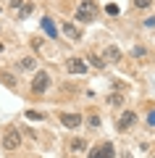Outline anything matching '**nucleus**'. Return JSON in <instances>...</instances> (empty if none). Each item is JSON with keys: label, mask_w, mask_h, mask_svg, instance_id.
I'll list each match as a JSON object with an SVG mask.
<instances>
[{"label": "nucleus", "mask_w": 155, "mask_h": 158, "mask_svg": "<svg viewBox=\"0 0 155 158\" xmlns=\"http://www.w3.org/2000/svg\"><path fill=\"white\" fill-rule=\"evenodd\" d=\"M97 19V3L95 0H79L76 3V21L79 24H92Z\"/></svg>", "instance_id": "f257e3e1"}, {"label": "nucleus", "mask_w": 155, "mask_h": 158, "mask_svg": "<svg viewBox=\"0 0 155 158\" xmlns=\"http://www.w3.org/2000/svg\"><path fill=\"white\" fill-rule=\"evenodd\" d=\"M16 148H21V132H18L16 127H8L6 135H3V150L13 153Z\"/></svg>", "instance_id": "f03ea898"}, {"label": "nucleus", "mask_w": 155, "mask_h": 158, "mask_svg": "<svg viewBox=\"0 0 155 158\" xmlns=\"http://www.w3.org/2000/svg\"><path fill=\"white\" fill-rule=\"evenodd\" d=\"M47 87H50V74L39 69V71L32 77V92L34 95H42V92H47Z\"/></svg>", "instance_id": "7ed1b4c3"}, {"label": "nucleus", "mask_w": 155, "mask_h": 158, "mask_svg": "<svg viewBox=\"0 0 155 158\" xmlns=\"http://www.w3.org/2000/svg\"><path fill=\"white\" fill-rule=\"evenodd\" d=\"M137 121H139L137 111H124L121 116H118V121H116V129H118V132H129V129L137 127Z\"/></svg>", "instance_id": "20e7f679"}, {"label": "nucleus", "mask_w": 155, "mask_h": 158, "mask_svg": "<svg viewBox=\"0 0 155 158\" xmlns=\"http://www.w3.org/2000/svg\"><path fill=\"white\" fill-rule=\"evenodd\" d=\"M89 158H116V148H113V142H97L89 150Z\"/></svg>", "instance_id": "39448f33"}, {"label": "nucleus", "mask_w": 155, "mask_h": 158, "mask_svg": "<svg viewBox=\"0 0 155 158\" xmlns=\"http://www.w3.org/2000/svg\"><path fill=\"white\" fill-rule=\"evenodd\" d=\"M58 121H61L66 129H79V127L84 124L82 113H58Z\"/></svg>", "instance_id": "423d86ee"}, {"label": "nucleus", "mask_w": 155, "mask_h": 158, "mask_svg": "<svg viewBox=\"0 0 155 158\" xmlns=\"http://www.w3.org/2000/svg\"><path fill=\"white\" fill-rule=\"evenodd\" d=\"M66 71H68V74H84V71H87V63H84V58H79V56L66 58Z\"/></svg>", "instance_id": "0eeeda50"}, {"label": "nucleus", "mask_w": 155, "mask_h": 158, "mask_svg": "<svg viewBox=\"0 0 155 158\" xmlns=\"http://www.w3.org/2000/svg\"><path fill=\"white\" fill-rule=\"evenodd\" d=\"M61 32H63V37L71 40V42H79V40H82V32H79L71 21H61Z\"/></svg>", "instance_id": "6e6552de"}, {"label": "nucleus", "mask_w": 155, "mask_h": 158, "mask_svg": "<svg viewBox=\"0 0 155 158\" xmlns=\"http://www.w3.org/2000/svg\"><path fill=\"white\" fill-rule=\"evenodd\" d=\"M103 61L105 63H118L121 61V48L118 45H108L105 50H103Z\"/></svg>", "instance_id": "1a4fd4ad"}, {"label": "nucleus", "mask_w": 155, "mask_h": 158, "mask_svg": "<svg viewBox=\"0 0 155 158\" xmlns=\"http://www.w3.org/2000/svg\"><path fill=\"white\" fill-rule=\"evenodd\" d=\"M87 140H84V137H76V140H71V142H68V150H71V153H84V150H87Z\"/></svg>", "instance_id": "9d476101"}, {"label": "nucleus", "mask_w": 155, "mask_h": 158, "mask_svg": "<svg viewBox=\"0 0 155 158\" xmlns=\"http://www.w3.org/2000/svg\"><path fill=\"white\" fill-rule=\"evenodd\" d=\"M42 29L47 32V37L58 40V29H55V24H53V19H50V16H45V19H42Z\"/></svg>", "instance_id": "9b49d317"}, {"label": "nucleus", "mask_w": 155, "mask_h": 158, "mask_svg": "<svg viewBox=\"0 0 155 158\" xmlns=\"http://www.w3.org/2000/svg\"><path fill=\"white\" fill-rule=\"evenodd\" d=\"M34 66H37V61H34L32 56H24L21 61H18V69H21V71H32Z\"/></svg>", "instance_id": "f8f14e48"}, {"label": "nucleus", "mask_w": 155, "mask_h": 158, "mask_svg": "<svg viewBox=\"0 0 155 158\" xmlns=\"http://www.w3.org/2000/svg\"><path fill=\"white\" fill-rule=\"evenodd\" d=\"M89 63H92V66H97V69H103V66H105V61H103V58H100V56H95V53H89Z\"/></svg>", "instance_id": "ddd939ff"}, {"label": "nucleus", "mask_w": 155, "mask_h": 158, "mask_svg": "<svg viewBox=\"0 0 155 158\" xmlns=\"http://www.w3.org/2000/svg\"><path fill=\"white\" fill-rule=\"evenodd\" d=\"M32 11H34V6H32V3H27V6H21V11H18V16H21V19H27V16H29Z\"/></svg>", "instance_id": "4468645a"}, {"label": "nucleus", "mask_w": 155, "mask_h": 158, "mask_svg": "<svg viewBox=\"0 0 155 158\" xmlns=\"http://www.w3.org/2000/svg\"><path fill=\"white\" fill-rule=\"evenodd\" d=\"M108 103H111V106H118V103H124V95H116V92H113V95H108Z\"/></svg>", "instance_id": "2eb2a0df"}, {"label": "nucleus", "mask_w": 155, "mask_h": 158, "mask_svg": "<svg viewBox=\"0 0 155 158\" xmlns=\"http://www.w3.org/2000/svg\"><path fill=\"white\" fill-rule=\"evenodd\" d=\"M134 3V8H150L153 6V0H132Z\"/></svg>", "instance_id": "dca6fc26"}, {"label": "nucleus", "mask_w": 155, "mask_h": 158, "mask_svg": "<svg viewBox=\"0 0 155 158\" xmlns=\"http://www.w3.org/2000/svg\"><path fill=\"white\" fill-rule=\"evenodd\" d=\"M145 56H147V48H139V45L134 48V58H139V61H142Z\"/></svg>", "instance_id": "f3484780"}, {"label": "nucleus", "mask_w": 155, "mask_h": 158, "mask_svg": "<svg viewBox=\"0 0 155 158\" xmlns=\"http://www.w3.org/2000/svg\"><path fill=\"white\" fill-rule=\"evenodd\" d=\"M87 124H89V127H100V116H97V113H92V116H89V121H87Z\"/></svg>", "instance_id": "a211bd4d"}, {"label": "nucleus", "mask_w": 155, "mask_h": 158, "mask_svg": "<svg viewBox=\"0 0 155 158\" xmlns=\"http://www.w3.org/2000/svg\"><path fill=\"white\" fill-rule=\"evenodd\" d=\"M32 48H37V50H39V48H42V40H39V37H32Z\"/></svg>", "instance_id": "6ab92c4d"}, {"label": "nucleus", "mask_w": 155, "mask_h": 158, "mask_svg": "<svg viewBox=\"0 0 155 158\" xmlns=\"http://www.w3.org/2000/svg\"><path fill=\"white\" fill-rule=\"evenodd\" d=\"M147 124H150V127H155V108L150 111V116H147Z\"/></svg>", "instance_id": "aec40b11"}, {"label": "nucleus", "mask_w": 155, "mask_h": 158, "mask_svg": "<svg viewBox=\"0 0 155 158\" xmlns=\"http://www.w3.org/2000/svg\"><path fill=\"white\" fill-rule=\"evenodd\" d=\"M27 118H37V121H39V118H42V116H39L37 111H27Z\"/></svg>", "instance_id": "412c9836"}, {"label": "nucleus", "mask_w": 155, "mask_h": 158, "mask_svg": "<svg viewBox=\"0 0 155 158\" xmlns=\"http://www.w3.org/2000/svg\"><path fill=\"white\" fill-rule=\"evenodd\" d=\"M24 6V0H11V8H13V11H16V8H21Z\"/></svg>", "instance_id": "4be33fe9"}, {"label": "nucleus", "mask_w": 155, "mask_h": 158, "mask_svg": "<svg viewBox=\"0 0 155 158\" xmlns=\"http://www.w3.org/2000/svg\"><path fill=\"white\" fill-rule=\"evenodd\" d=\"M105 11L108 13H118V6H113V3H111V6H105Z\"/></svg>", "instance_id": "5701e85b"}, {"label": "nucleus", "mask_w": 155, "mask_h": 158, "mask_svg": "<svg viewBox=\"0 0 155 158\" xmlns=\"http://www.w3.org/2000/svg\"><path fill=\"white\" fill-rule=\"evenodd\" d=\"M121 158H132V156H129V153H124V156H121Z\"/></svg>", "instance_id": "b1692460"}, {"label": "nucleus", "mask_w": 155, "mask_h": 158, "mask_svg": "<svg viewBox=\"0 0 155 158\" xmlns=\"http://www.w3.org/2000/svg\"><path fill=\"white\" fill-rule=\"evenodd\" d=\"M0 53H3V42H0Z\"/></svg>", "instance_id": "393cba45"}]
</instances>
